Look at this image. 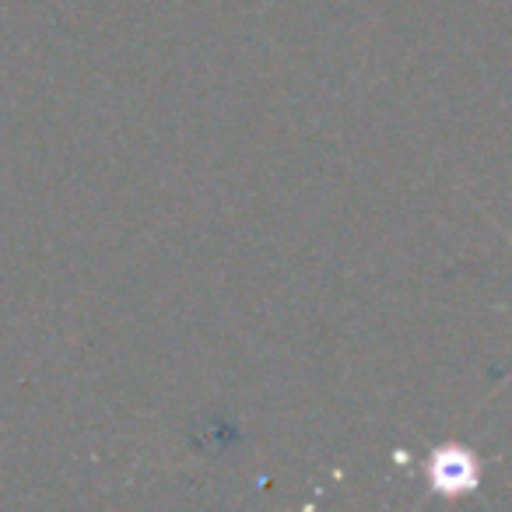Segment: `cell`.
Returning a JSON list of instances; mask_svg holds the SVG:
<instances>
[{
    "mask_svg": "<svg viewBox=\"0 0 512 512\" xmlns=\"http://www.w3.org/2000/svg\"><path fill=\"white\" fill-rule=\"evenodd\" d=\"M428 477V491L439 498H467L481 488V456L474 453L470 446L463 442L449 439V442H439L432 453L425 456L421 463Z\"/></svg>",
    "mask_w": 512,
    "mask_h": 512,
    "instance_id": "obj_1",
    "label": "cell"
},
{
    "mask_svg": "<svg viewBox=\"0 0 512 512\" xmlns=\"http://www.w3.org/2000/svg\"><path fill=\"white\" fill-rule=\"evenodd\" d=\"M505 239H509V242H512V235H509V232H505Z\"/></svg>",
    "mask_w": 512,
    "mask_h": 512,
    "instance_id": "obj_2",
    "label": "cell"
}]
</instances>
